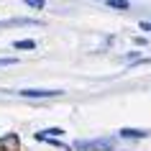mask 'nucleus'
Instances as JSON below:
<instances>
[{
    "mask_svg": "<svg viewBox=\"0 0 151 151\" xmlns=\"http://www.w3.org/2000/svg\"><path fill=\"white\" fill-rule=\"evenodd\" d=\"M115 141L113 138H95V141H77L74 149L77 151H113Z\"/></svg>",
    "mask_w": 151,
    "mask_h": 151,
    "instance_id": "f257e3e1",
    "label": "nucleus"
},
{
    "mask_svg": "<svg viewBox=\"0 0 151 151\" xmlns=\"http://www.w3.org/2000/svg\"><path fill=\"white\" fill-rule=\"evenodd\" d=\"M18 95H23V97H59L62 90H18Z\"/></svg>",
    "mask_w": 151,
    "mask_h": 151,
    "instance_id": "f03ea898",
    "label": "nucleus"
},
{
    "mask_svg": "<svg viewBox=\"0 0 151 151\" xmlns=\"http://www.w3.org/2000/svg\"><path fill=\"white\" fill-rule=\"evenodd\" d=\"M149 131H138V128H123L120 131V138H146Z\"/></svg>",
    "mask_w": 151,
    "mask_h": 151,
    "instance_id": "7ed1b4c3",
    "label": "nucleus"
},
{
    "mask_svg": "<svg viewBox=\"0 0 151 151\" xmlns=\"http://www.w3.org/2000/svg\"><path fill=\"white\" fill-rule=\"evenodd\" d=\"M18 146V138L16 136H5V138H0V151H16Z\"/></svg>",
    "mask_w": 151,
    "mask_h": 151,
    "instance_id": "20e7f679",
    "label": "nucleus"
},
{
    "mask_svg": "<svg viewBox=\"0 0 151 151\" xmlns=\"http://www.w3.org/2000/svg\"><path fill=\"white\" fill-rule=\"evenodd\" d=\"M62 133H64L62 128H49V131H39L36 138H39V141H41V138H46V136H54V138H56V136H62Z\"/></svg>",
    "mask_w": 151,
    "mask_h": 151,
    "instance_id": "39448f33",
    "label": "nucleus"
},
{
    "mask_svg": "<svg viewBox=\"0 0 151 151\" xmlns=\"http://www.w3.org/2000/svg\"><path fill=\"white\" fill-rule=\"evenodd\" d=\"M108 8H115V10H128V0H108Z\"/></svg>",
    "mask_w": 151,
    "mask_h": 151,
    "instance_id": "423d86ee",
    "label": "nucleus"
},
{
    "mask_svg": "<svg viewBox=\"0 0 151 151\" xmlns=\"http://www.w3.org/2000/svg\"><path fill=\"white\" fill-rule=\"evenodd\" d=\"M13 46L16 49H21V51H31V49H36V41H16V44H13Z\"/></svg>",
    "mask_w": 151,
    "mask_h": 151,
    "instance_id": "0eeeda50",
    "label": "nucleus"
},
{
    "mask_svg": "<svg viewBox=\"0 0 151 151\" xmlns=\"http://www.w3.org/2000/svg\"><path fill=\"white\" fill-rule=\"evenodd\" d=\"M26 5H31V8H36V10H41L44 5H46V0H23Z\"/></svg>",
    "mask_w": 151,
    "mask_h": 151,
    "instance_id": "6e6552de",
    "label": "nucleus"
},
{
    "mask_svg": "<svg viewBox=\"0 0 151 151\" xmlns=\"http://www.w3.org/2000/svg\"><path fill=\"white\" fill-rule=\"evenodd\" d=\"M8 64H16V59H13V56H3V59H0V67H8Z\"/></svg>",
    "mask_w": 151,
    "mask_h": 151,
    "instance_id": "1a4fd4ad",
    "label": "nucleus"
},
{
    "mask_svg": "<svg viewBox=\"0 0 151 151\" xmlns=\"http://www.w3.org/2000/svg\"><path fill=\"white\" fill-rule=\"evenodd\" d=\"M141 28H143V31H149V33H151V21H141Z\"/></svg>",
    "mask_w": 151,
    "mask_h": 151,
    "instance_id": "9d476101",
    "label": "nucleus"
}]
</instances>
